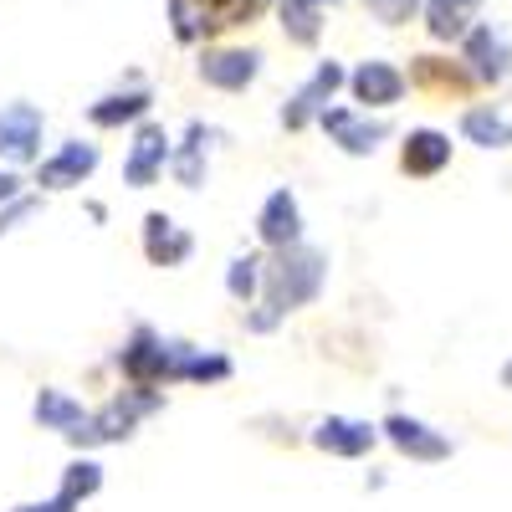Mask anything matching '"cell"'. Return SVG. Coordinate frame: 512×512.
Segmentation results:
<instances>
[{
  "label": "cell",
  "instance_id": "obj_21",
  "mask_svg": "<svg viewBox=\"0 0 512 512\" xmlns=\"http://www.w3.org/2000/svg\"><path fill=\"white\" fill-rule=\"evenodd\" d=\"M461 134L472 139V144H482V149H507L512 144V118H502L492 108H466Z\"/></svg>",
  "mask_w": 512,
  "mask_h": 512
},
{
  "label": "cell",
  "instance_id": "obj_1",
  "mask_svg": "<svg viewBox=\"0 0 512 512\" xmlns=\"http://www.w3.org/2000/svg\"><path fill=\"white\" fill-rule=\"evenodd\" d=\"M323 272H328V256H323V251H313V246H303V241L277 246V262L262 267V282H267V313H256L251 328H256V333H267L282 313L313 303L318 287H323Z\"/></svg>",
  "mask_w": 512,
  "mask_h": 512
},
{
  "label": "cell",
  "instance_id": "obj_8",
  "mask_svg": "<svg viewBox=\"0 0 512 512\" xmlns=\"http://www.w3.org/2000/svg\"><path fill=\"white\" fill-rule=\"evenodd\" d=\"M41 144V108L31 103H11V108H0V154L26 164Z\"/></svg>",
  "mask_w": 512,
  "mask_h": 512
},
{
  "label": "cell",
  "instance_id": "obj_10",
  "mask_svg": "<svg viewBox=\"0 0 512 512\" xmlns=\"http://www.w3.org/2000/svg\"><path fill=\"white\" fill-rule=\"evenodd\" d=\"M190 231H180L169 216H159V210H149L144 216V256L154 267H180L185 256H190Z\"/></svg>",
  "mask_w": 512,
  "mask_h": 512
},
{
  "label": "cell",
  "instance_id": "obj_30",
  "mask_svg": "<svg viewBox=\"0 0 512 512\" xmlns=\"http://www.w3.org/2000/svg\"><path fill=\"white\" fill-rule=\"evenodd\" d=\"M502 384H512V364H507V369H502Z\"/></svg>",
  "mask_w": 512,
  "mask_h": 512
},
{
  "label": "cell",
  "instance_id": "obj_7",
  "mask_svg": "<svg viewBox=\"0 0 512 512\" xmlns=\"http://www.w3.org/2000/svg\"><path fill=\"white\" fill-rule=\"evenodd\" d=\"M379 431L390 436L405 456H415V461H446V456H451V441H446L441 431H431L425 420H415V415H390Z\"/></svg>",
  "mask_w": 512,
  "mask_h": 512
},
{
  "label": "cell",
  "instance_id": "obj_2",
  "mask_svg": "<svg viewBox=\"0 0 512 512\" xmlns=\"http://www.w3.org/2000/svg\"><path fill=\"white\" fill-rule=\"evenodd\" d=\"M118 369L134 379L139 390H154V384L185 379V369H190V349H185V344H164L154 328H134V338H128L123 354H118Z\"/></svg>",
  "mask_w": 512,
  "mask_h": 512
},
{
  "label": "cell",
  "instance_id": "obj_11",
  "mask_svg": "<svg viewBox=\"0 0 512 512\" xmlns=\"http://www.w3.org/2000/svg\"><path fill=\"white\" fill-rule=\"evenodd\" d=\"M256 236L267 246H292L303 236V210H297V195L292 190H272L267 205H262V221H256Z\"/></svg>",
  "mask_w": 512,
  "mask_h": 512
},
{
  "label": "cell",
  "instance_id": "obj_26",
  "mask_svg": "<svg viewBox=\"0 0 512 512\" xmlns=\"http://www.w3.org/2000/svg\"><path fill=\"white\" fill-rule=\"evenodd\" d=\"M98 487H103V466H98V461H72L67 472H62V492H67L72 502L93 497Z\"/></svg>",
  "mask_w": 512,
  "mask_h": 512
},
{
  "label": "cell",
  "instance_id": "obj_28",
  "mask_svg": "<svg viewBox=\"0 0 512 512\" xmlns=\"http://www.w3.org/2000/svg\"><path fill=\"white\" fill-rule=\"evenodd\" d=\"M72 507H77V502H72L67 492H57L52 502H26V507H16V512H72Z\"/></svg>",
  "mask_w": 512,
  "mask_h": 512
},
{
  "label": "cell",
  "instance_id": "obj_24",
  "mask_svg": "<svg viewBox=\"0 0 512 512\" xmlns=\"http://www.w3.org/2000/svg\"><path fill=\"white\" fill-rule=\"evenodd\" d=\"M256 287H262V256H236L231 272H226V292L236 303H251Z\"/></svg>",
  "mask_w": 512,
  "mask_h": 512
},
{
  "label": "cell",
  "instance_id": "obj_3",
  "mask_svg": "<svg viewBox=\"0 0 512 512\" xmlns=\"http://www.w3.org/2000/svg\"><path fill=\"white\" fill-rule=\"evenodd\" d=\"M262 6L267 0H169V21H175L180 41H195L205 31H226V26L251 21Z\"/></svg>",
  "mask_w": 512,
  "mask_h": 512
},
{
  "label": "cell",
  "instance_id": "obj_25",
  "mask_svg": "<svg viewBox=\"0 0 512 512\" xmlns=\"http://www.w3.org/2000/svg\"><path fill=\"white\" fill-rule=\"evenodd\" d=\"M200 154H205V123H190V134H185V149L175 159V180L180 185H200Z\"/></svg>",
  "mask_w": 512,
  "mask_h": 512
},
{
  "label": "cell",
  "instance_id": "obj_20",
  "mask_svg": "<svg viewBox=\"0 0 512 512\" xmlns=\"http://www.w3.org/2000/svg\"><path fill=\"white\" fill-rule=\"evenodd\" d=\"M410 82L415 88H425V93H466V82H472V72H461V67H451V62H441V57H415V67H410Z\"/></svg>",
  "mask_w": 512,
  "mask_h": 512
},
{
  "label": "cell",
  "instance_id": "obj_29",
  "mask_svg": "<svg viewBox=\"0 0 512 512\" xmlns=\"http://www.w3.org/2000/svg\"><path fill=\"white\" fill-rule=\"evenodd\" d=\"M16 185H21V180L11 175V169H0V200H16Z\"/></svg>",
  "mask_w": 512,
  "mask_h": 512
},
{
  "label": "cell",
  "instance_id": "obj_12",
  "mask_svg": "<svg viewBox=\"0 0 512 512\" xmlns=\"http://www.w3.org/2000/svg\"><path fill=\"white\" fill-rule=\"evenodd\" d=\"M446 159H451V139L436 134V128H415V134L405 139V149H400V169H405V175H415V180L441 175Z\"/></svg>",
  "mask_w": 512,
  "mask_h": 512
},
{
  "label": "cell",
  "instance_id": "obj_16",
  "mask_svg": "<svg viewBox=\"0 0 512 512\" xmlns=\"http://www.w3.org/2000/svg\"><path fill=\"white\" fill-rule=\"evenodd\" d=\"M379 431H369L364 420H344V415H328L318 431H313V446L328 451V456H364L374 446Z\"/></svg>",
  "mask_w": 512,
  "mask_h": 512
},
{
  "label": "cell",
  "instance_id": "obj_14",
  "mask_svg": "<svg viewBox=\"0 0 512 512\" xmlns=\"http://www.w3.org/2000/svg\"><path fill=\"white\" fill-rule=\"evenodd\" d=\"M164 159H169V134L164 128H139V139H134V154H128V164H123V180L134 185V190H144V185H154V175L164 169Z\"/></svg>",
  "mask_w": 512,
  "mask_h": 512
},
{
  "label": "cell",
  "instance_id": "obj_13",
  "mask_svg": "<svg viewBox=\"0 0 512 512\" xmlns=\"http://www.w3.org/2000/svg\"><path fill=\"white\" fill-rule=\"evenodd\" d=\"M349 88H354V98L369 103V108H390V103H400V93H405V72L390 67V62H364V67L349 77Z\"/></svg>",
  "mask_w": 512,
  "mask_h": 512
},
{
  "label": "cell",
  "instance_id": "obj_5",
  "mask_svg": "<svg viewBox=\"0 0 512 512\" xmlns=\"http://www.w3.org/2000/svg\"><path fill=\"white\" fill-rule=\"evenodd\" d=\"M466 72H472L477 82H502L512 72V41L502 26L482 21L466 31Z\"/></svg>",
  "mask_w": 512,
  "mask_h": 512
},
{
  "label": "cell",
  "instance_id": "obj_15",
  "mask_svg": "<svg viewBox=\"0 0 512 512\" xmlns=\"http://www.w3.org/2000/svg\"><path fill=\"white\" fill-rule=\"evenodd\" d=\"M98 169V149L93 144H62V154H52L41 164V185L47 190H72Z\"/></svg>",
  "mask_w": 512,
  "mask_h": 512
},
{
  "label": "cell",
  "instance_id": "obj_6",
  "mask_svg": "<svg viewBox=\"0 0 512 512\" xmlns=\"http://www.w3.org/2000/svg\"><path fill=\"white\" fill-rule=\"evenodd\" d=\"M344 82H349V77H344V67H338V62H318V72H313L303 88H297V98L282 108V123H287V128H303L313 113L328 108V98L344 88Z\"/></svg>",
  "mask_w": 512,
  "mask_h": 512
},
{
  "label": "cell",
  "instance_id": "obj_27",
  "mask_svg": "<svg viewBox=\"0 0 512 512\" xmlns=\"http://www.w3.org/2000/svg\"><path fill=\"white\" fill-rule=\"evenodd\" d=\"M364 6H369L384 26H405V21H410V11L420 6V0H364Z\"/></svg>",
  "mask_w": 512,
  "mask_h": 512
},
{
  "label": "cell",
  "instance_id": "obj_9",
  "mask_svg": "<svg viewBox=\"0 0 512 512\" xmlns=\"http://www.w3.org/2000/svg\"><path fill=\"white\" fill-rule=\"evenodd\" d=\"M256 72H262V52H205L200 57V77L210 82V88L221 93H241L246 82H256Z\"/></svg>",
  "mask_w": 512,
  "mask_h": 512
},
{
  "label": "cell",
  "instance_id": "obj_18",
  "mask_svg": "<svg viewBox=\"0 0 512 512\" xmlns=\"http://www.w3.org/2000/svg\"><path fill=\"white\" fill-rule=\"evenodd\" d=\"M477 11H482V0H425V31L436 41H456L472 31Z\"/></svg>",
  "mask_w": 512,
  "mask_h": 512
},
{
  "label": "cell",
  "instance_id": "obj_4",
  "mask_svg": "<svg viewBox=\"0 0 512 512\" xmlns=\"http://www.w3.org/2000/svg\"><path fill=\"white\" fill-rule=\"evenodd\" d=\"M149 410H159V395H118L108 410H98V415L82 425L77 436H67V441H77V446L128 441V436H134V425H139V415H149Z\"/></svg>",
  "mask_w": 512,
  "mask_h": 512
},
{
  "label": "cell",
  "instance_id": "obj_19",
  "mask_svg": "<svg viewBox=\"0 0 512 512\" xmlns=\"http://www.w3.org/2000/svg\"><path fill=\"white\" fill-rule=\"evenodd\" d=\"M36 420H41V431H62V436H77L82 425H88L82 405L67 400L62 390H41V395H36Z\"/></svg>",
  "mask_w": 512,
  "mask_h": 512
},
{
  "label": "cell",
  "instance_id": "obj_17",
  "mask_svg": "<svg viewBox=\"0 0 512 512\" xmlns=\"http://www.w3.org/2000/svg\"><path fill=\"white\" fill-rule=\"evenodd\" d=\"M323 128H328V134H333L338 144H344L349 154H374V144H379L384 134H390V128H384V123L354 118L349 108H323Z\"/></svg>",
  "mask_w": 512,
  "mask_h": 512
},
{
  "label": "cell",
  "instance_id": "obj_22",
  "mask_svg": "<svg viewBox=\"0 0 512 512\" xmlns=\"http://www.w3.org/2000/svg\"><path fill=\"white\" fill-rule=\"evenodd\" d=\"M149 93L144 88H134V93H113V98H103V103H93L88 108V118L98 123V128H118V123H134V118H144L149 113Z\"/></svg>",
  "mask_w": 512,
  "mask_h": 512
},
{
  "label": "cell",
  "instance_id": "obj_23",
  "mask_svg": "<svg viewBox=\"0 0 512 512\" xmlns=\"http://www.w3.org/2000/svg\"><path fill=\"white\" fill-rule=\"evenodd\" d=\"M323 6L318 0H282V26H287V36L297 41V47H313L318 41V31H323Z\"/></svg>",
  "mask_w": 512,
  "mask_h": 512
},
{
  "label": "cell",
  "instance_id": "obj_31",
  "mask_svg": "<svg viewBox=\"0 0 512 512\" xmlns=\"http://www.w3.org/2000/svg\"><path fill=\"white\" fill-rule=\"evenodd\" d=\"M318 6H338V0H318Z\"/></svg>",
  "mask_w": 512,
  "mask_h": 512
}]
</instances>
